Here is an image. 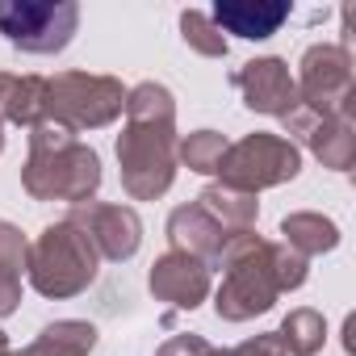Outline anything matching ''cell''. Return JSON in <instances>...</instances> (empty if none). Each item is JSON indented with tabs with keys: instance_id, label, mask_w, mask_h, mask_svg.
Segmentation results:
<instances>
[{
	"instance_id": "1",
	"label": "cell",
	"mask_w": 356,
	"mask_h": 356,
	"mask_svg": "<svg viewBox=\"0 0 356 356\" xmlns=\"http://www.w3.org/2000/svg\"><path fill=\"white\" fill-rule=\"evenodd\" d=\"M130 113L134 126L118 143L126 189L134 197H155L172 185V97L155 84H143L130 97Z\"/></svg>"
},
{
	"instance_id": "5",
	"label": "cell",
	"mask_w": 356,
	"mask_h": 356,
	"mask_svg": "<svg viewBox=\"0 0 356 356\" xmlns=\"http://www.w3.org/2000/svg\"><path fill=\"white\" fill-rule=\"evenodd\" d=\"M51 109L76 126H101L122 109V88L101 76H59L51 84Z\"/></svg>"
},
{
	"instance_id": "14",
	"label": "cell",
	"mask_w": 356,
	"mask_h": 356,
	"mask_svg": "<svg viewBox=\"0 0 356 356\" xmlns=\"http://www.w3.org/2000/svg\"><path fill=\"white\" fill-rule=\"evenodd\" d=\"M206 352H210V348L197 343V339H176V343L163 348V356H206Z\"/></svg>"
},
{
	"instance_id": "2",
	"label": "cell",
	"mask_w": 356,
	"mask_h": 356,
	"mask_svg": "<svg viewBox=\"0 0 356 356\" xmlns=\"http://www.w3.org/2000/svg\"><path fill=\"white\" fill-rule=\"evenodd\" d=\"M59 130L51 126H38L34 134V163L26 172V185L30 193L38 197H88L101 181V172H97V155L84 151V147H72L67 138H55Z\"/></svg>"
},
{
	"instance_id": "11",
	"label": "cell",
	"mask_w": 356,
	"mask_h": 356,
	"mask_svg": "<svg viewBox=\"0 0 356 356\" xmlns=\"http://www.w3.org/2000/svg\"><path fill=\"white\" fill-rule=\"evenodd\" d=\"M97 331L84 327V323H59V327H47L42 339L30 348V356H84L92 348Z\"/></svg>"
},
{
	"instance_id": "7",
	"label": "cell",
	"mask_w": 356,
	"mask_h": 356,
	"mask_svg": "<svg viewBox=\"0 0 356 356\" xmlns=\"http://www.w3.org/2000/svg\"><path fill=\"white\" fill-rule=\"evenodd\" d=\"M151 285H155V293L172 298L176 306H197V298L206 293V268H197L185 256H168L151 273Z\"/></svg>"
},
{
	"instance_id": "4",
	"label": "cell",
	"mask_w": 356,
	"mask_h": 356,
	"mask_svg": "<svg viewBox=\"0 0 356 356\" xmlns=\"http://www.w3.org/2000/svg\"><path fill=\"white\" fill-rule=\"evenodd\" d=\"M84 281H92V248L88 235H80L72 222L51 227L42 243L34 248V285L42 293H76Z\"/></svg>"
},
{
	"instance_id": "9",
	"label": "cell",
	"mask_w": 356,
	"mask_h": 356,
	"mask_svg": "<svg viewBox=\"0 0 356 356\" xmlns=\"http://www.w3.org/2000/svg\"><path fill=\"white\" fill-rule=\"evenodd\" d=\"M47 105V84L26 76V80H13V76H0V109H5L13 122H34L38 109Z\"/></svg>"
},
{
	"instance_id": "3",
	"label": "cell",
	"mask_w": 356,
	"mask_h": 356,
	"mask_svg": "<svg viewBox=\"0 0 356 356\" xmlns=\"http://www.w3.org/2000/svg\"><path fill=\"white\" fill-rule=\"evenodd\" d=\"M80 9L72 0H5L0 5V34L30 55H55L72 42Z\"/></svg>"
},
{
	"instance_id": "12",
	"label": "cell",
	"mask_w": 356,
	"mask_h": 356,
	"mask_svg": "<svg viewBox=\"0 0 356 356\" xmlns=\"http://www.w3.org/2000/svg\"><path fill=\"white\" fill-rule=\"evenodd\" d=\"M185 159H189V168H197V172H214V168L222 163V143H218L210 130H202L197 138L185 143Z\"/></svg>"
},
{
	"instance_id": "10",
	"label": "cell",
	"mask_w": 356,
	"mask_h": 356,
	"mask_svg": "<svg viewBox=\"0 0 356 356\" xmlns=\"http://www.w3.org/2000/svg\"><path fill=\"white\" fill-rule=\"evenodd\" d=\"M92 222H97V239L105 243V252L113 260H122L138 248V218L130 210H92Z\"/></svg>"
},
{
	"instance_id": "8",
	"label": "cell",
	"mask_w": 356,
	"mask_h": 356,
	"mask_svg": "<svg viewBox=\"0 0 356 356\" xmlns=\"http://www.w3.org/2000/svg\"><path fill=\"white\" fill-rule=\"evenodd\" d=\"M239 84L248 88L252 109H281V101L289 97V76H285V67L277 59L248 63V72H239Z\"/></svg>"
},
{
	"instance_id": "13",
	"label": "cell",
	"mask_w": 356,
	"mask_h": 356,
	"mask_svg": "<svg viewBox=\"0 0 356 356\" xmlns=\"http://www.w3.org/2000/svg\"><path fill=\"white\" fill-rule=\"evenodd\" d=\"M185 38L197 47V51H206V55H222L227 51V42L222 38H210L214 34V26H210V17H202V13H185Z\"/></svg>"
},
{
	"instance_id": "6",
	"label": "cell",
	"mask_w": 356,
	"mask_h": 356,
	"mask_svg": "<svg viewBox=\"0 0 356 356\" xmlns=\"http://www.w3.org/2000/svg\"><path fill=\"white\" fill-rule=\"evenodd\" d=\"M289 17V5H218L214 9V22L227 30V34H239V38H268L277 34V26Z\"/></svg>"
}]
</instances>
